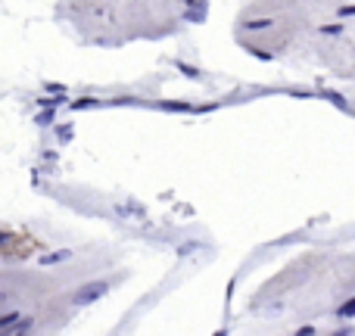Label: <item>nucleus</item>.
I'll use <instances>...</instances> for the list:
<instances>
[{
    "mask_svg": "<svg viewBox=\"0 0 355 336\" xmlns=\"http://www.w3.org/2000/svg\"><path fill=\"white\" fill-rule=\"evenodd\" d=\"M44 249L35 233H25V231H13L10 224H3V240H0V252H3V262L13 265V262H25L31 258L35 252Z\"/></svg>",
    "mask_w": 355,
    "mask_h": 336,
    "instance_id": "f257e3e1",
    "label": "nucleus"
}]
</instances>
